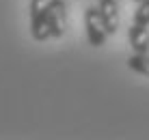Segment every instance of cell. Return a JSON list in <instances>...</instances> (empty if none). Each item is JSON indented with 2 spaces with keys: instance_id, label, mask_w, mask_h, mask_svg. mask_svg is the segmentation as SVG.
Listing matches in <instances>:
<instances>
[{
  "instance_id": "obj_1",
  "label": "cell",
  "mask_w": 149,
  "mask_h": 140,
  "mask_svg": "<svg viewBox=\"0 0 149 140\" xmlns=\"http://www.w3.org/2000/svg\"><path fill=\"white\" fill-rule=\"evenodd\" d=\"M45 24H48L50 37H54V39L63 37L65 26H67V7H65V0H48L45 2Z\"/></svg>"
},
{
  "instance_id": "obj_2",
  "label": "cell",
  "mask_w": 149,
  "mask_h": 140,
  "mask_svg": "<svg viewBox=\"0 0 149 140\" xmlns=\"http://www.w3.org/2000/svg\"><path fill=\"white\" fill-rule=\"evenodd\" d=\"M84 28H86V39L93 48H102L106 43V33L104 28V22H102V15H100V9L97 7H89L84 11Z\"/></svg>"
},
{
  "instance_id": "obj_3",
  "label": "cell",
  "mask_w": 149,
  "mask_h": 140,
  "mask_svg": "<svg viewBox=\"0 0 149 140\" xmlns=\"http://www.w3.org/2000/svg\"><path fill=\"white\" fill-rule=\"evenodd\" d=\"M45 2L48 0H30V35L35 41H45L50 37L45 24Z\"/></svg>"
},
{
  "instance_id": "obj_4",
  "label": "cell",
  "mask_w": 149,
  "mask_h": 140,
  "mask_svg": "<svg viewBox=\"0 0 149 140\" xmlns=\"http://www.w3.org/2000/svg\"><path fill=\"white\" fill-rule=\"evenodd\" d=\"M97 9H100V15H102L106 33L115 35L117 28H119V7H117V0H100V2H97Z\"/></svg>"
},
{
  "instance_id": "obj_5",
  "label": "cell",
  "mask_w": 149,
  "mask_h": 140,
  "mask_svg": "<svg viewBox=\"0 0 149 140\" xmlns=\"http://www.w3.org/2000/svg\"><path fill=\"white\" fill-rule=\"evenodd\" d=\"M127 39H130V45H132L134 52H138V54H147L149 52V30H147V26L132 24L130 30H127Z\"/></svg>"
},
{
  "instance_id": "obj_6",
  "label": "cell",
  "mask_w": 149,
  "mask_h": 140,
  "mask_svg": "<svg viewBox=\"0 0 149 140\" xmlns=\"http://www.w3.org/2000/svg\"><path fill=\"white\" fill-rule=\"evenodd\" d=\"M127 67H130L132 71H136V73L149 78V54H138V52H134V54L127 58Z\"/></svg>"
},
{
  "instance_id": "obj_7",
  "label": "cell",
  "mask_w": 149,
  "mask_h": 140,
  "mask_svg": "<svg viewBox=\"0 0 149 140\" xmlns=\"http://www.w3.org/2000/svg\"><path fill=\"white\" fill-rule=\"evenodd\" d=\"M132 24H141V26H149V0L138 2V9L134 11V22Z\"/></svg>"
},
{
  "instance_id": "obj_8",
  "label": "cell",
  "mask_w": 149,
  "mask_h": 140,
  "mask_svg": "<svg viewBox=\"0 0 149 140\" xmlns=\"http://www.w3.org/2000/svg\"><path fill=\"white\" fill-rule=\"evenodd\" d=\"M134 2H143V0H134Z\"/></svg>"
}]
</instances>
